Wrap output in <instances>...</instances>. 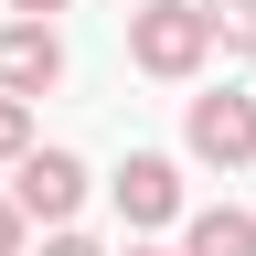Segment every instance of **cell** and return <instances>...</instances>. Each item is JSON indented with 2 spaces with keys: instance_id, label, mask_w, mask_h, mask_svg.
I'll return each mask as SVG.
<instances>
[{
  "instance_id": "1",
  "label": "cell",
  "mask_w": 256,
  "mask_h": 256,
  "mask_svg": "<svg viewBox=\"0 0 256 256\" xmlns=\"http://www.w3.org/2000/svg\"><path fill=\"white\" fill-rule=\"evenodd\" d=\"M128 64L160 86H192L214 64V32H203V0H139L128 11Z\"/></svg>"
},
{
  "instance_id": "2",
  "label": "cell",
  "mask_w": 256,
  "mask_h": 256,
  "mask_svg": "<svg viewBox=\"0 0 256 256\" xmlns=\"http://www.w3.org/2000/svg\"><path fill=\"white\" fill-rule=\"evenodd\" d=\"M182 150L203 160V171H246V160H256V96L246 86L192 96V107H182Z\"/></svg>"
},
{
  "instance_id": "3",
  "label": "cell",
  "mask_w": 256,
  "mask_h": 256,
  "mask_svg": "<svg viewBox=\"0 0 256 256\" xmlns=\"http://www.w3.org/2000/svg\"><path fill=\"white\" fill-rule=\"evenodd\" d=\"M11 214H22V224H43V235H64V224L86 214V160L32 139V160L11 171Z\"/></svg>"
},
{
  "instance_id": "4",
  "label": "cell",
  "mask_w": 256,
  "mask_h": 256,
  "mask_svg": "<svg viewBox=\"0 0 256 256\" xmlns=\"http://www.w3.org/2000/svg\"><path fill=\"white\" fill-rule=\"evenodd\" d=\"M64 86V32L54 22H0V96H54Z\"/></svg>"
},
{
  "instance_id": "5",
  "label": "cell",
  "mask_w": 256,
  "mask_h": 256,
  "mask_svg": "<svg viewBox=\"0 0 256 256\" xmlns=\"http://www.w3.org/2000/svg\"><path fill=\"white\" fill-rule=\"evenodd\" d=\"M107 192H118V214L139 224V235L150 224H182V160H160V150H128Z\"/></svg>"
},
{
  "instance_id": "6",
  "label": "cell",
  "mask_w": 256,
  "mask_h": 256,
  "mask_svg": "<svg viewBox=\"0 0 256 256\" xmlns=\"http://www.w3.org/2000/svg\"><path fill=\"white\" fill-rule=\"evenodd\" d=\"M182 256H256V214H235V203L182 214Z\"/></svg>"
},
{
  "instance_id": "7",
  "label": "cell",
  "mask_w": 256,
  "mask_h": 256,
  "mask_svg": "<svg viewBox=\"0 0 256 256\" xmlns=\"http://www.w3.org/2000/svg\"><path fill=\"white\" fill-rule=\"evenodd\" d=\"M203 32L214 54H256V0H203Z\"/></svg>"
},
{
  "instance_id": "8",
  "label": "cell",
  "mask_w": 256,
  "mask_h": 256,
  "mask_svg": "<svg viewBox=\"0 0 256 256\" xmlns=\"http://www.w3.org/2000/svg\"><path fill=\"white\" fill-rule=\"evenodd\" d=\"M22 160H32V107L0 96V171H22Z\"/></svg>"
},
{
  "instance_id": "9",
  "label": "cell",
  "mask_w": 256,
  "mask_h": 256,
  "mask_svg": "<svg viewBox=\"0 0 256 256\" xmlns=\"http://www.w3.org/2000/svg\"><path fill=\"white\" fill-rule=\"evenodd\" d=\"M43 256H107V246H96L86 224H64V235H43Z\"/></svg>"
},
{
  "instance_id": "10",
  "label": "cell",
  "mask_w": 256,
  "mask_h": 256,
  "mask_svg": "<svg viewBox=\"0 0 256 256\" xmlns=\"http://www.w3.org/2000/svg\"><path fill=\"white\" fill-rule=\"evenodd\" d=\"M22 246H32V224L11 214V192H0V256H22Z\"/></svg>"
},
{
  "instance_id": "11",
  "label": "cell",
  "mask_w": 256,
  "mask_h": 256,
  "mask_svg": "<svg viewBox=\"0 0 256 256\" xmlns=\"http://www.w3.org/2000/svg\"><path fill=\"white\" fill-rule=\"evenodd\" d=\"M11 22H54V11H75V0H0Z\"/></svg>"
},
{
  "instance_id": "12",
  "label": "cell",
  "mask_w": 256,
  "mask_h": 256,
  "mask_svg": "<svg viewBox=\"0 0 256 256\" xmlns=\"http://www.w3.org/2000/svg\"><path fill=\"white\" fill-rule=\"evenodd\" d=\"M128 256H182V246H128Z\"/></svg>"
}]
</instances>
